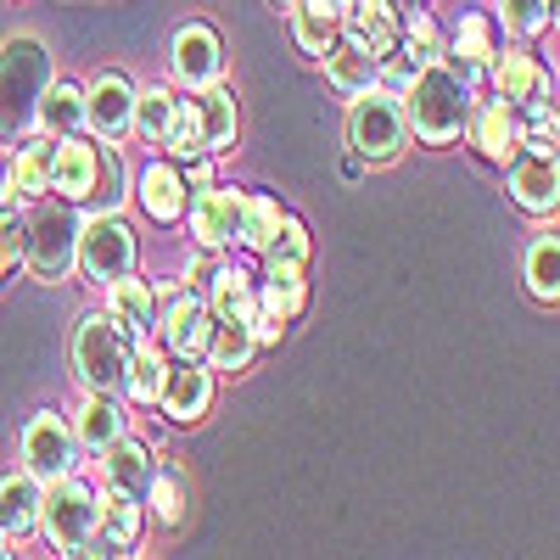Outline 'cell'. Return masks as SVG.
Segmentation results:
<instances>
[{
	"label": "cell",
	"mask_w": 560,
	"mask_h": 560,
	"mask_svg": "<svg viewBox=\"0 0 560 560\" xmlns=\"http://www.w3.org/2000/svg\"><path fill=\"white\" fill-rule=\"evenodd\" d=\"M398 102H404V124L427 140V147H448L465 129V113H471V84H465V73L448 68V57L420 62Z\"/></svg>",
	"instance_id": "obj_1"
},
{
	"label": "cell",
	"mask_w": 560,
	"mask_h": 560,
	"mask_svg": "<svg viewBox=\"0 0 560 560\" xmlns=\"http://www.w3.org/2000/svg\"><path fill=\"white\" fill-rule=\"evenodd\" d=\"M45 79H51V57L39 39H7L0 45V147H23L34 135V102Z\"/></svg>",
	"instance_id": "obj_2"
},
{
	"label": "cell",
	"mask_w": 560,
	"mask_h": 560,
	"mask_svg": "<svg viewBox=\"0 0 560 560\" xmlns=\"http://www.w3.org/2000/svg\"><path fill=\"white\" fill-rule=\"evenodd\" d=\"M39 527L62 555H102L96 549V493L79 477H57L39 488Z\"/></svg>",
	"instance_id": "obj_3"
},
{
	"label": "cell",
	"mask_w": 560,
	"mask_h": 560,
	"mask_svg": "<svg viewBox=\"0 0 560 560\" xmlns=\"http://www.w3.org/2000/svg\"><path fill=\"white\" fill-rule=\"evenodd\" d=\"M409 140V124H404V102L393 90L370 84L353 96V113H348V147L359 163H393Z\"/></svg>",
	"instance_id": "obj_4"
},
{
	"label": "cell",
	"mask_w": 560,
	"mask_h": 560,
	"mask_svg": "<svg viewBox=\"0 0 560 560\" xmlns=\"http://www.w3.org/2000/svg\"><path fill=\"white\" fill-rule=\"evenodd\" d=\"M79 253V213L73 202H39L23 224V264L34 280H68Z\"/></svg>",
	"instance_id": "obj_5"
},
{
	"label": "cell",
	"mask_w": 560,
	"mask_h": 560,
	"mask_svg": "<svg viewBox=\"0 0 560 560\" xmlns=\"http://www.w3.org/2000/svg\"><path fill=\"white\" fill-rule=\"evenodd\" d=\"M124 364H129V331L113 314H90L73 331V370L84 393H124Z\"/></svg>",
	"instance_id": "obj_6"
},
{
	"label": "cell",
	"mask_w": 560,
	"mask_h": 560,
	"mask_svg": "<svg viewBox=\"0 0 560 560\" xmlns=\"http://www.w3.org/2000/svg\"><path fill=\"white\" fill-rule=\"evenodd\" d=\"M73 264L96 280V287H113L118 275L135 269V230L118 213L79 219V253H73Z\"/></svg>",
	"instance_id": "obj_7"
},
{
	"label": "cell",
	"mask_w": 560,
	"mask_h": 560,
	"mask_svg": "<svg viewBox=\"0 0 560 560\" xmlns=\"http://www.w3.org/2000/svg\"><path fill=\"white\" fill-rule=\"evenodd\" d=\"M23 459H28V471L39 482H57V477L79 471V438H73V427L57 409H39L23 427Z\"/></svg>",
	"instance_id": "obj_8"
},
{
	"label": "cell",
	"mask_w": 560,
	"mask_h": 560,
	"mask_svg": "<svg viewBox=\"0 0 560 560\" xmlns=\"http://www.w3.org/2000/svg\"><path fill=\"white\" fill-rule=\"evenodd\" d=\"M84 124L102 140H124L135 129V84L124 73H96L84 84Z\"/></svg>",
	"instance_id": "obj_9"
},
{
	"label": "cell",
	"mask_w": 560,
	"mask_h": 560,
	"mask_svg": "<svg viewBox=\"0 0 560 560\" xmlns=\"http://www.w3.org/2000/svg\"><path fill=\"white\" fill-rule=\"evenodd\" d=\"M168 62H174V79L179 84L202 90V84H219L224 79V45H219V34L208 23H185L174 34V45H168Z\"/></svg>",
	"instance_id": "obj_10"
},
{
	"label": "cell",
	"mask_w": 560,
	"mask_h": 560,
	"mask_svg": "<svg viewBox=\"0 0 560 560\" xmlns=\"http://www.w3.org/2000/svg\"><path fill=\"white\" fill-rule=\"evenodd\" d=\"M158 404H163V415H168V420H179V427L202 420V415H208V404H213V370H208V364H197V359L168 364V370H163V387H158Z\"/></svg>",
	"instance_id": "obj_11"
},
{
	"label": "cell",
	"mask_w": 560,
	"mask_h": 560,
	"mask_svg": "<svg viewBox=\"0 0 560 560\" xmlns=\"http://www.w3.org/2000/svg\"><path fill=\"white\" fill-rule=\"evenodd\" d=\"M242 202H247V191H213V185L197 191V202H185V208H191V236L208 253L242 242Z\"/></svg>",
	"instance_id": "obj_12"
},
{
	"label": "cell",
	"mask_w": 560,
	"mask_h": 560,
	"mask_svg": "<svg viewBox=\"0 0 560 560\" xmlns=\"http://www.w3.org/2000/svg\"><path fill=\"white\" fill-rule=\"evenodd\" d=\"M465 124H471V140L477 152L488 163H510L522 152V124H516V102H482L465 113Z\"/></svg>",
	"instance_id": "obj_13"
},
{
	"label": "cell",
	"mask_w": 560,
	"mask_h": 560,
	"mask_svg": "<svg viewBox=\"0 0 560 560\" xmlns=\"http://www.w3.org/2000/svg\"><path fill=\"white\" fill-rule=\"evenodd\" d=\"M158 331H163V348H168V353H179V359H202V342H208V331H213V314H208L202 298L174 292L168 314L158 319Z\"/></svg>",
	"instance_id": "obj_14"
},
{
	"label": "cell",
	"mask_w": 560,
	"mask_h": 560,
	"mask_svg": "<svg viewBox=\"0 0 560 560\" xmlns=\"http://www.w3.org/2000/svg\"><path fill=\"white\" fill-rule=\"evenodd\" d=\"M510 197H516L527 213H555V202H560L555 158H538V152H516V158H510Z\"/></svg>",
	"instance_id": "obj_15"
},
{
	"label": "cell",
	"mask_w": 560,
	"mask_h": 560,
	"mask_svg": "<svg viewBox=\"0 0 560 560\" xmlns=\"http://www.w3.org/2000/svg\"><path fill=\"white\" fill-rule=\"evenodd\" d=\"M152 471H158V465H152L147 443H135L129 432L102 448V477H107V488H118V493H129V499H140V504H147Z\"/></svg>",
	"instance_id": "obj_16"
},
{
	"label": "cell",
	"mask_w": 560,
	"mask_h": 560,
	"mask_svg": "<svg viewBox=\"0 0 560 560\" xmlns=\"http://www.w3.org/2000/svg\"><path fill=\"white\" fill-rule=\"evenodd\" d=\"M90 179H96V147L79 135H62L51 147V191L62 202H84L90 197Z\"/></svg>",
	"instance_id": "obj_17"
},
{
	"label": "cell",
	"mask_w": 560,
	"mask_h": 560,
	"mask_svg": "<svg viewBox=\"0 0 560 560\" xmlns=\"http://www.w3.org/2000/svg\"><path fill=\"white\" fill-rule=\"evenodd\" d=\"M140 208H147V219L158 224H179L185 219V202H191V191H185V174L174 163H147V174H140L135 185Z\"/></svg>",
	"instance_id": "obj_18"
},
{
	"label": "cell",
	"mask_w": 560,
	"mask_h": 560,
	"mask_svg": "<svg viewBox=\"0 0 560 560\" xmlns=\"http://www.w3.org/2000/svg\"><path fill=\"white\" fill-rule=\"evenodd\" d=\"M51 147L57 140L45 135V140H23L12 168H7V208L12 202H39L45 191H51Z\"/></svg>",
	"instance_id": "obj_19"
},
{
	"label": "cell",
	"mask_w": 560,
	"mask_h": 560,
	"mask_svg": "<svg viewBox=\"0 0 560 560\" xmlns=\"http://www.w3.org/2000/svg\"><path fill=\"white\" fill-rule=\"evenodd\" d=\"M264 269H269V280L258 287V314H269V319H298L303 314V303H308V287H303V264H292V258H264Z\"/></svg>",
	"instance_id": "obj_20"
},
{
	"label": "cell",
	"mask_w": 560,
	"mask_h": 560,
	"mask_svg": "<svg viewBox=\"0 0 560 560\" xmlns=\"http://www.w3.org/2000/svg\"><path fill=\"white\" fill-rule=\"evenodd\" d=\"M348 39H359L370 57L398 51V12H393V0H353V7H348Z\"/></svg>",
	"instance_id": "obj_21"
},
{
	"label": "cell",
	"mask_w": 560,
	"mask_h": 560,
	"mask_svg": "<svg viewBox=\"0 0 560 560\" xmlns=\"http://www.w3.org/2000/svg\"><path fill=\"white\" fill-rule=\"evenodd\" d=\"M34 129H45L51 140H62V135H79L84 129V90L79 84H51L45 79V90H39V102H34Z\"/></svg>",
	"instance_id": "obj_22"
},
{
	"label": "cell",
	"mask_w": 560,
	"mask_h": 560,
	"mask_svg": "<svg viewBox=\"0 0 560 560\" xmlns=\"http://www.w3.org/2000/svg\"><path fill=\"white\" fill-rule=\"evenodd\" d=\"M124 427H129V415L118 409L113 393H90V398L79 404V415H73V438H79V448H96V454H102L107 443H118Z\"/></svg>",
	"instance_id": "obj_23"
},
{
	"label": "cell",
	"mask_w": 560,
	"mask_h": 560,
	"mask_svg": "<svg viewBox=\"0 0 560 560\" xmlns=\"http://www.w3.org/2000/svg\"><path fill=\"white\" fill-rule=\"evenodd\" d=\"M107 314L124 325L129 337H147L152 325H158V292L147 287V280H129V275H118L113 287H107Z\"/></svg>",
	"instance_id": "obj_24"
},
{
	"label": "cell",
	"mask_w": 560,
	"mask_h": 560,
	"mask_svg": "<svg viewBox=\"0 0 560 560\" xmlns=\"http://www.w3.org/2000/svg\"><path fill=\"white\" fill-rule=\"evenodd\" d=\"M208 314L213 319H253L258 314V287H253V275H242V269H213L208 275Z\"/></svg>",
	"instance_id": "obj_25"
},
{
	"label": "cell",
	"mask_w": 560,
	"mask_h": 560,
	"mask_svg": "<svg viewBox=\"0 0 560 560\" xmlns=\"http://www.w3.org/2000/svg\"><path fill=\"white\" fill-rule=\"evenodd\" d=\"M0 522H7V538L39 527V477L34 471H7L0 477Z\"/></svg>",
	"instance_id": "obj_26"
},
{
	"label": "cell",
	"mask_w": 560,
	"mask_h": 560,
	"mask_svg": "<svg viewBox=\"0 0 560 560\" xmlns=\"http://www.w3.org/2000/svg\"><path fill=\"white\" fill-rule=\"evenodd\" d=\"M319 62H325V79H331L342 96H359V90L376 84V57H370L359 39H331V51Z\"/></svg>",
	"instance_id": "obj_27"
},
{
	"label": "cell",
	"mask_w": 560,
	"mask_h": 560,
	"mask_svg": "<svg viewBox=\"0 0 560 560\" xmlns=\"http://www.w3.org/2000/svg\"><path fill=\"white\" fill-rule=\"evenodd\" d=\"M253 353H258V342H253V331H247V319H213V331H208V342H202V359H208V370H247L253 364Z\"/></svg>",
	"instance_id": "obj_28"
},
{
	"label": "cell",
	"mask_w": 560,
	"mask_h": 560,
	"mask_svg": "<svg viewBox=\"0 0 560 560\" xmlns=\"http://www.w3.org/2000/svg\"><path fill=\"white\" fill-rule=\"evenodd\" d=\"M197 124H202V152H224L236 140V96L224 84H202V96L191 102Z\"/></svg>",
	"instance_id": "obj_29"
},
{
	"label": "cell",
	"mask_w": 560,
	"mask_h": 560,
	"mask_svg": "<svg viewBox=\"0 0 560 560\" xmlns=\"http://www.w3.org/2000/svg\"><path fill=\"white\" fill-rule=\"evenodd\" d=\"M488 73H493L499 102H527V96H538V90H549V79L533 62V51H504V57L488 62Z\"/></svg>",
	"instance_id": "obj_30"
},
{
	"label": "cell",
	"mask_w": 560,
	"mask_h": 560,
	"mask_svg": "<svg viewBox=\"0 0 560 560\" xmlns=\"http://www.w3.org/2000/svg\"><path fill=\"white\" fill-rule=\"evenodd\" d=\"M140 522H147V504H140V499H129V493H118V488H107V493L96 499V527H102L118 549H129V544L140 538Z\"/></svg>",
	"instance_id": "obj_31"
},
{
	"label": "cell",
	"mask_w": 560,
	"mask_h": 560,
	"mask_svg": "<svg viewBox=\"0 0 560 560\" xmlns=\"http://www.w3.org/2000/svg\"><path fill=\"white\" fill-rule=\"evenodd\" d=\"M163 353L147 342V337H135V348H129V364H124V393L135 398V404H158V387H163Z\"/></svg>",
	"instance_id": "obj_32"
},
{
	"label": "cell",
	"mask_w": 560,
	"mask_h": 560,
	"mask_svg": "<svg viewBox=\"0 0 560 560\" xmlns=\"http://www.w3.org/2000/svg\"><path fill=\"white\" fill-rule=\"evenodd\" d=\"M499 57V45H493V23L488 18H459V28H454V62H459V73H488V62Z\"/></svg>",
	"instance_id": "obj_33"
},
{
	"label": "cell",
	"mask_w": 560,
	"mask_h": 560,
	"mask_svg": "<svg viewBox=\"0 0 560 560\" xmlns=\"http://www.w3.org/2000/svg\"><path fill=\"white\" fill-rule=\"evenodd\" d=\"M527 292L538 303L560 298V247H555V230H538L533 247H527Z\"/></svg>",
	"instance_id": "obj_34"
},
{
	"label": "cell",
	"mask_w": 560,
	"mask_h": 560,
	"mask_svg": "<svg viewBox=\"0 0 560 560\" xmlns=\"http://www.w3.org/2000/svg\"><path fill=\"white\" fill-rule=\"evenodd\" d=\"M337 18L331 12H319V7H308V0H298V7H292V39H298V51L303 57H325V51H331V39H337Z\"/></svg>",
	"instance_id": "obj_35"
},
{
	"label": "cell",
	"mask_w": 560,
	"mask_h": 560,
	"mask_svg": "<svg viewBox=\"0 0 560 560\" xmlns=\"http://www.w3.org/2000/svg\"><path fill=\"white\" fill-rule=\"evenodd\" d=\"M280 202L275 197H264V191H247V202H242V242L253 247V253H264L269 242H275V230H280Z\"/></svg>",
	"instance_id": "obj_36"
},
{
	"label": "cell",
	"mask_w": 560,
	"mask_h": 560,
	"mask_svg": "<svg viewBox=\"0 0 560 560\" xmlns=\"http://www.w3.org/2000/svg\"><path fill=\"white\" fill-rule=\"evenodd\" d=\"M84 202H96L102 213H118V202H124V158H118V147H96V179H90Z\"/></svg>",
	"instance_id": "obj_37"
},
{
	"label": "cell",
	"mask_w": 560,
	"mask_h": 560,
	"mask_svg": "<svg viewBox=\"0 0 560 560\" xmlns=\"http://www.w3.org/2000/svg\"><path fill=\"white\" fill-rule=\"evenodd\" d=\"M174 96L163 84H147V90H135V129L140 135H152V140H163L168 135V124H174Z\"/></svg>",
	"instance_id": "obj_38"
},
{
	"label": "cell",
	"mask_w": 560,
	"mask_h": 560,
	"mask_svg": "<svg viewBox=\"0 0 560 560\" xmlns=\"http://www.w3.org/2000/svg\"><path fill=\"white\" fill-rule=\"evenodd\" d=\"M404 57L420 68V62H443V34H438V23L427 18V12H404Z\"/></svg>",
	"instance_id": "obj_39"
},
{
	"label": "cell",
	"mask_w": 560,
	"mask_h": 560,
	"mask_svg": "<svg viewBox=\"0 0 560 560\" xmlns=\"http://www.w3.org/2000/svg\"><path fill=\"white\" fill-rule=\"evenodd\" d=\"M549 18H555V0H499V23H504V34H516V39L544 34Z\"/></svg>",
	"instance_id": "obj_40"
},
{
	"label": "cell",
	"mask_w": 560,
	"mask_h": 560,
	"mask_svg": "<svg viewBox=\"0 0 560 560\" xmlns=\"http://www.w3.org/2000/svg\"><path fill=\"white\" fill-rule=\"evenodd\" d=\"M147 504L163 527H179L185 516V488H179V471H152V488H147Z\"/></svg>",
	"instance_id": "obj_41"
},
{
	"label": "cell",
	"mask_w": 560,
	"mask_h": 560,
	"mask_svg": "<svg viewBox=\"0 0 560 560\" xmlns=\"http://www.w3.org/2000/svg\"><path fill=\"white\" fill-rule=\"evenodd\" d=\"M163 147H168L174 158H208V152H202V124H197V107H191V102L174 107V124H168V135H163Z\"/></svg>",
	"instance_id": "obj_42"
},
{
	"label": "cell",
	"mask_w": 560,
	"mask_h": 560,
	"mask_svg": "<svg viewBox=\"0 0 560 560\" xmlns=\"http://www.w3.org/2000/svg\"><path fill=\"white\" fill-rule=\"evenodd\" d=\"M264 258H292V264H303V258H308V230H303V219H280V230H275V242L264 247Z\"/></svg>",
	"instance_id": "obj_43"
},
{
	"label": "cell",
	"mask_w": 560,
	"mask_h": 560,
	"mask_svg": "<svg viewBox=\"0 0 560 560\" xmlns=\"http://www.w3.org/2000/svg\"><path fill=\"white\" fill-rule=\"evenodd\" d=\"M18 258H23V224L12 213H0V275H7Z\"/></svg>",
	"instance_id": "obj_44"
},
{
	"label": "cell",
	"mask_w": 560,
	"mask_h": 560,
	"mask_svg": "<svg viewBox=\"0 0 560 560\" xmlns=\"http://www.w3.org/2000/svg\"><path fill=\"white\" fill-rule=\"evenodd\" d=\"M208 185H213V168L197 158V168H191V179H185V191H208Z\"/></svg>",
	"instance_id": "obj_45"
},
{
	"label": "cell",
	"mask_w": 560,
	"mask_h": 560,
	"mask_svg": "<svg viewBox=\"0 0 560 560\" xmlns=\"http://www.w3.org/2000/svg\"><path fill=\"white\" fill-rule=\"evenodd\" d=\"M308 7H319V12H331L337 23L348 18V7H353V0H308Z\"/></svg>",
	"instance_id": "obj_46"
},
{
	"label": "cell",
	"mask_w": 560,
	"mask_h": 560,
	"mask_svg": "<svg viewBox=\"0 0 560 560\" xmlns=\"http://www.w3.org/2000/svg\"><path fill=\"white\" fill-rule=\"evenodd\" d=\"M0 555H7V522H0Z\"/></svg>",
	"instance_id": "obj_47"
},
{
	"label": "cell",
	"mask_w": 560,
	"mask_h": 560,
	"mask_svg": "<svg viewBox=\"0 0 560 560\" xmlns=\"http://www.w3.org/2000/svg\"><path fill=\"white\" fill-rule=\"evenodd\" d=\"M275 7H298V0H275Z\"/></svg>",
	"instance_id": "obj_48"
},
{
	"label": "cell",
	"mask_w": 560,
	"mask_h": 560,
	"mask_svg": "<svg viewBox=\"0 0 560 560\" xmlns=\"http://www.w3.org/2000/svg\"><path fill=\"white\" fill-rule=\"evenodd\" d=\"M409 7H415V0H409Z\"/></svg>",
	"instance_id": "obj_49"
}]
</instances>
